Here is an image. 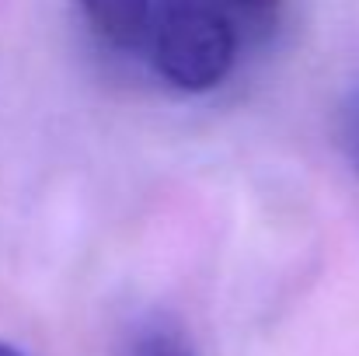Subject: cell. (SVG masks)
<instances>
[{
    "label": "cell",
    "mask_w": 359,
    "mask_h": 356,
    "mask_svg": "<svg viewBox=\"0 0 359 356\" xmlns=\"http://www.w3.org/2000/svg\"><path fill=\"white\" fill-rule=\"evenodd\" d=\"M227 7H231L234 21L255 25V28H272L283 0H227Z\"/></svg>",
    "instance_id": "obj_4"
},
{
    "label": "cell",
    "mask_w": 359,
    "mask_h": 356,
    "mask_svg": "<svg viewBox=\"0 0 359 356\" xmlns=\"http://www.w3.org/2000/svg\"><path fill=\"white\" fill-rule=\"evenodd\" d=\"M91 28L116 49L147 46L154 0H77Z\"/></svg>",
    "instance_id": "obj_2"
},
{
    "label": "cell",
    "mask_w": 359,
    "mask_h": 356,
    "mask_svg": "<svg viewBox=\"0 0 359 356\" xmlns=\"http://www.w3.org/2000/svg\"><path fill=\"white\" fill-rule=\"evenodd\" d=\"M126 356H199V353L192 350L189 336L175 322L154 318V322L136 329V336L126 346Z\"/></svg>",
    "instance_id": "obj_3"
},
{
    "label": "cell",
    "mask_w": 359,
    "mask_h": 356,
    "mask_svg": "<svg viewBox=\"0 0 359 356\" xmlns=\"http://www.w3.org/2000/svg\"><path fill=\"white\" fill-rule=\"evenodd\" d=\"M0 356H25V353H18L14 346H7V343H0Z\"/></svg>",
    "instance_id": "obj_6"
},
{
    "label": "cell",
    "mask_w": 359,
    "mask_h": 356,
    "mask_svg": "<svg viewBox=\"0 0 359 356\" xmlns=\"http://www.w3.org/2000/svg\"><path fill=\"white\" fill-rule=\"evenodd\" d=\"M150 60L178 91L217 88L238 56V21L227 0H154Z\"/></svg>",
    "instance_id": "obj_1"
},
{
    "label": "cell",
    "mask_w": 359,
    "mask_h": 356,
    "mask_svg": "<svg viewBox=\"0 0 359 356\" xmlns=\"http://www.w3.org/2000/svg\"><path fill=\"white\" fill-rule=\"evenodd\" d=\"M339 133H342V147H346V154H349V161H353V168H356V175H359V88L342 105V126H339Z\"/></svg>",
    "instance_id": "obj_5"
}]
</instances>
